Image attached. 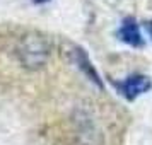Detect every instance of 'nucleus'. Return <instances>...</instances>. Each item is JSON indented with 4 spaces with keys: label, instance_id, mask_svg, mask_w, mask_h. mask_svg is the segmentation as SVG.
<instances>
[{
    "label": "nucleus",
    "instance_id": "1",
    "mask_svg": "<svg viewBox=\"0 0 152 145\" xmlns=\"http://www.w3.org/2000/svg\"><path fill=\"white\" fill-rule=\"evenodd\" d=\"M50 55V46L45 36L38 33H29L22 36L21 43L17 46V56L21 63L29 70L41 68L46 63V58Z\"/></svg>",
    "mask_w": 152,
    "mask_h": 145
},
{
    "label": "nucleus",
    "instance_id": "2",
    "mask_svg": "<svg viewBox=\"0 0 152 145\" xmlns=\"http://www.w3.org/2000/svg\"><path fill=\"white\" fill-rule=\"evenodd\" d=\"M115 87L123 97H126L128 101H133L152 89V79L144 74H133L121 82H115Z\"/></svg>",
    "mask_w": 152,
    "mask_h": 145
},
{
    "label": "nucleus",
    "instance_id": "3",
    "mask_svg": "<svg viewBox=\"0 0 152 145\" xmlns=\"http://www.w3.org/2000/svg\"><path fill=\"white\" fill-rule=\"evenodd\" d=\"M118 38H120V41L126 43V44H130L133 48H144L145 44L135 17H125L121 21V26L118 29Z\"/></svg>",
    "mask_w": 152,
    "mask_h": 145
},
{
    "label": "nucleus",
    "instance_id": "4",
    "mask_svg": "<svg viewBox=\"0 0 152 145\" xmlns=\"http://www.w3.org/2000/svg\"><path fill=\"white\" fill-rule=\"evenodd\" d=\"M72 56H74L72 60H74V63H77V67L82 70L84 74L89 77V79H91L94 84H96V85H99V87L103 89V82H101V79H99V74L96 72L94 65L91 63L87 53H86L82 48H77V46H75V50L72 51Z\"/></svg>",
    "mask_w": 152,
    "mask_h": 145
},
{
    "label": "nucleus",
    "instance_id": "5",
    "mask_svg": "<svg viewBox=\"0 0 152 145\" xmlns=\"http://www.w3.org/2000/svg\"><path fill=\"white\" fill-rule=\"evenodd\" d=\"M144 26H145V29L149 31V34L152 36V21H145V22H144Z\"/></svg>",
    "mask_w": 152,
    "mask_h": 145
},
{
    "label": "nucleus",
    "instance_id": "6",
    "mask_svg": "<svg viewBox=\"0 0 152 145\" xmlns=\"http://www.w3.org/2000/svg\"><path fill=\"white\" fill-rule=\"evenodd\" d=\"M34 4H45V2H48V0H33Z\"/></svg>",
    "mask_w": 152,
    "mask_h": 145
}]
</instances>
